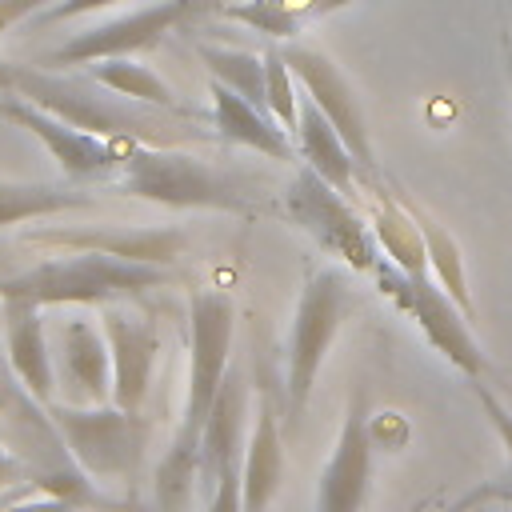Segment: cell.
<instances>
[{"label": "cell", "instance_id": "obj_38", "mask_svg": "<svg viewBox=\"0 0 512 512\" xmlns=\"http://www.w3.org/2000/svg\"><path fill=\"white\" fill-rule=\"evenodd\" d=\"M0 324H4V304H0Z\"/></svg>", "mask_w": 512, "mask_h": 512}, {"label": "cell", "instance_id": "obj_30", "mask_svg": "<svg viewBox=\"0 0 512 512\" xmlns=\"http://www.w3.org/2000/svg\"><path fill=\"white\" fill-rule=\"evenodd\" d=\"M120 0H56L48 4L32 24H60V20H72V16H88V12H100V8H112Z\"/></svg>", "mask_w": 512, "mask_h": 512}, {"label": "cell", "instance_id": "obj_32", "mask_svg": "<svg viewBox=\"0 0 512 512\" xmlns=\"http://www.w3.org/2000/svg\"><path fill=\"white\" fill-rule=\"evenodd\" d=\"M16 484H36V476H32V468H28V460L20 452L0 448V492L16 488Z\"/></svg>", "mask_w": 512, "mask_h": 512}, {"label": "cell", "instance_id": "obj_26", "mask_svg": "<svg viewBox=\"0 0 512 512\" xmlns=\"http://www.w3.org/2000/svg\"><path fill=\"white\" fill-rule=\"evenodd\" d=\"M412 212H416V220H420V228H424V244H428V268H432V276L444 284V292L472 316V292H468V280H464V252H460V244L444 232V224H436L424 208H416L412 204Z\"/></svg>", "mask_w": 512, "mask_h": 512}, {"label": "cell", "instance_id": "obj_39", "mask_svg": "<svg viewBox=\"0 0 512 512\" xmlns=\"http://www.w3.org/2000/svg\"><path fill=\"white\" fill-rule=\"evenodd\" d=\"M508 8H512V0H508Z\"/></svg>", "mask_w": 512, "mask_h": 512}, {"label": "cell", "instance_id": "obj_5", "mask_svg": "<svg viewBox=\"0 0 512 512\" xmlns=\"http://www.w3.org/2000/svg\"><path fill=\"white\" fill-rule=\"evenodd\" d=\"M376 288L424 332V340L468 380H480L488 372V356L476 344L472 328H468V312L444 292V284L436 276H412L404 268H396L392 260H380L372 268Z\"/></svg>", "mask_w": 512, "mask_h": 512}, {"label": "cell", "instance_id": "obj_17", "mask_svg": "<svg viewBox=\"0 0 512 512\" xmlns=\"http://www.w3.org/2000/svg\"><path fill=\"white\" fill-rule=\"evenodd\" d=\"M4 304V340H8V364L20 380V388L36 404H52L56 396V364L44 336V308L32 300H0Z\"/></svg>", "mask_w": 512, "mask_h": 512}, {"label": "cell", "instance_id": "obj_16", "mask_svg": "<svg viewBox=\"0 0 512 512\" xmlns=\"http://www.w3.org/2000/svg\"><path fill=\"white\" fill-rule=\"evenodd\" d=\"M32 244H56L68 252H108L116 260H132V264H156L168 268L184 256L188 236L184 228H48V232H32Z\"/></svg>", "mask_w": 512, "mask_h": 512}, {"label": "cell", "instance_id": "obj_20", "mask_svg": "<svg viewBox=\"0 0 512 512\" xmlns=\"http://www.w3.org/2000/svg\"><path fill=\"white\" fill-rule=\"evenodd\" d=\"M372 236L380 244V252L412 272V276H432L428 268V244H424V228L412 212V204L404 200V192H384L380 184H372Z\"/></svg>", "mask_w": 512, "mask_h": 512}, {"label": "cell", "instance_id": "obj_13", "mask_svg": "<svg viewBox=\"0 0 512 512\" xmlns=\"http://www.w3.org/2000/svg\"><path fill=\"white\" fill-rule=\"evenodd\" d=\"M372 488V428H368V396L352 392L332 456L316 480L312 512H364Z\"/></svg>", "mask_w": 512, "mask_h": 512}, {"label": "cell", "instance_id": "obj_31", "mask_svg": "<svg viewBox=\"0 0 512 512\" xmlns=\"http://www.w3.org/2000/svg\"><path fill=\"white\" fill-rule=\"evenodd\" d=\"M48 4H56V0H0V36L24 20H36Z\"/></svg>", "mask_w": 512, "mask_h": 512}, {"label": "cell", "instance_id": "obj_1", "mask_svg": "<svg viewBox=\"0 0 512 512\" xmlns=\"http://www.w3.org/2000/svg\"><path fill=\"white\" fill-rule=\"evenodd\" d=\"M232 332H236V304L228 292L196 288L188 304V392L184 412L172 428L168 452L156 468V508L184 512L192 496V480L200 472V444L220 400L224 376L232 368Z\"/></svg>", "mask_w": 512, "mask_h": 512}, {"label": "cell", "instance_id": "obj_11", "mask_svg": "<svg viewBox=\"0 0 512 512\" xmlns=\"http://www.w3.org/2000/svg\"><path fill=\"white\" fill-rule=\"evenodd\" d=\"M244 404L248 388L236 368H228L220 400L212 408L204 444H200V488H204V512H244V484H240V432H244Z\"/></svg>", "mask_w": 512, "mask_h": 512}, {"label": "cell", "instance_id": "obj_3", "mask_svg": "<svg viewBox=\"0 0 512 512\" xmlns=\"http://www.w3.org/2000/svg\"><path fill=\"white\" fill-rule=\"evenodd\" d=\"M116 188L124 196L160 204V208H212V212H248V196L240 192L236 180L220 176L204 160L176 152V148H156L144 140L128 144V160L116 172Z\"/></svg>", "mask_w": 512, "mask_h": 512}, {"label": "cell", "instance_id": "obj_22", "mask_svg": "<svg viewBox=\"0 0 512 512\" xmlns=\"http://www.w3.org/2000/svg\"><path fill=\"white\" fill-rule=\"evenodd\" d=\"M356 0H232L224 4V20H236L252 32H264L272 40H288V36H300L308 24L348 8Z\"/></svg>", "mask_w": 512, "mask_h": 512}, {"label": "cell", "instance_id": "obj_29", "mask_svg": "<svg viewBox=\"0 0 512 512\" xmlns=\"http://www.w3.org/2000/svg\"><path fill=\"white\" fill-rule=\"evenodd\" d=\"M512 504V476H504V480H484V484H476L468 496H460L448 512H472L476 504Z\"/></svg>", "mask_w": 512, "mask_h": 512}, {"label": "cell", "instance_id": "obj_2", "mask_svg": "<svg viewBox=\"0 0 512 512\" xmlns=\"http://www.w3.org/2000/svg\"><path fill=\"white\" fill-rule=\"evenodd\" d=\"M164 284H168V268L116 260L108 252H72V256L32 264L24 272L0 276V300H32L40 308H52V304L104 308L112 300H132Z\"/></svg>", "mask_w": 512, "mask_h": 512}, {"label": "cell", "instance_id": "obj_9", "mask_svg": "<svg viewBox=\"0 0 512 512\" xmlns=\"http://www.w3.org/2000/svg\"><path fill=\"white\" fill-rule=\"evenodd\" d=\"M212 8H224V0H160V4H148V8H136L128 16H116V20H104L96 28L76 32L68 44L48 52L40 64H52V68L84 64L88 68V64L108 60V56H136V52L156 48L168 32L200 20Z\"/></svg>", "mask_w": 512, "mask_h": 512}, {"label": "cell", "instance_id": "obj_21", "mask_svg": "<svg viewBox=\"0 0 512 512\" xmlns=\"http://www.w3.org/2000/svg\"><path fill=\"white\" fill-rule=\"evenodd\" d=\"M296 148H300V160L320 172L332 188H340L344 196L356 192V156L352 148L344 144V136L336 132V124L320 112V104L312 96H300V128H296Z\"/></svg>", "mask_w": 512, "mask_h": 512}, {"label": "cell", "instance_id": "obj_35", "mask_svg": "<svg viewBox=\"0 0 512 512\" xmlns=\"http://www.w3.org/2000/svg\"><path fill=\"white\" fill-rule=\"evenodd\" d=\"M504 64H508V84H512V48H508V40H504Z\"/></svg>", "mask_w": 512, "mask_h": 512}, {"label": "cell", "instance_id": "obj_36", "mask_svg": "<svg viewBox=\"0 0 512 512\" xmlns=\"http://www.w3.org/2000/svg\"><path fill=\"white\" fill-rule=\"evenodd\" d=\"M0 88H8V60H0Z\"/></svg>", "mask_w": 512, "mask_h": 512}, {"label": "cell", "instance_id": "obj_33", "mask_svg": "<svg viewBox=\"0 0 512 512\" xmlns=\"http://www.w3.org/2000/svg\"><path fill=\"white\" fill-rule=\"evenodd\" d=\"M8 512H80L72 500H64V496H52V492H32V496H24V500H16Z\"/></svg>", "mask_w": 512, "mask_h": 512}, {"label": "cell", "instance_id": "obj_18", "mask_svg": "<svg viewBox=\"0 0 512 512\" xmlns=\"http://www.w3.org/2000/svg\"><path fill=\"white\" fill-rule=\"evenodd\" d=\"M240 484H244V512H268V504L284 484V436L268 392H260L256 400V424L244 440Z\"/></svg>", "mask_w": 512, "mask_h": 512}, {"label": "cell", "instance_id": "obj_34", "mask_svg": "<svg viewBox=\"0 0 512 512\" xmlns=\"http://www.w3.org/2000/svg\"><path fill=\"white\" fill-rule=\"evenodd\" d=\"M32 492H44L40 484H16V488H4L0 492V512H8L16 500H24V496H32Z\"/></svg>", "mask_w": 512, "mask_h": 512}, {"label": "cell", "instance_id": "obj_8", "mask_svg": "<svg viewBox=\"0 0 512 512\" xmlns=\"http://www.w3.org/2000/svg\"><path fill=\"white\" fill-rule=\"evenodd\" d=\"M284 216L300 232H308L328 256L344 260L352 272H372L380 264V244L372 236V224L348 204L340 188H332L308 164L292 176L284 192Z\"/></svg>", "mask_w": 512, "mask_h": 512}, {"label": "cell", "instance_id": "obj_10", "mask_svg": "<svg viewBox=\"0 0 512 512\" xmlns=\"http://www.w3.org/2000/svg\"><path fill=\"white\" fill-rule=\"evenodd\" d=\"M0 116L16 128L32 132L48 148V156L64 168V176H72V180H116V172L128 160L132 140H108V136L72 128L68 120L36 108L32 100H24L8 88H0Z\"/></svg>", "mask_w": 512, "mask_h": 512}, {"label": "cell", "instance_id": "obj_12", "mask_svg": "<svg viewBox=\"0 0 512 512\" xmlns=\"http://www.w3.org/2000/svg\"><path fill=\"white\" fill-rule=\"evenodd\" d=\"M284 60L288 68L296 72L300 88L320 104V112L336 124V132L344 136V144L352 148L356 164L364 168V176L376 172V156H372V140H368V120H364V108H360V96L356 88L348 84V76L320 52V48H308V44H288L284 48Z\"/></svg>", "mask_w": 512, "mask_h": 512}, {"label": "cell", "instance_id": "obj_14", "mask_svg": "<svg viewBox=\"0 0 512 512\" xmlns=\"http://www.w3.org/2000/svg\"><path fill=\"white\" fill-rule=\"evenodd\" d=\"M100 320L112 348V404L140 412L160 360V328L148 312L116 308V304H104Z\"/></svg>", "mask_w": 512, "mask_h": 512}, {"label": "cell", "instance_id": "obj_7", "mask_svg": "<svg viewBox=\"0 0 512 512\" xmlns=\"http://www.w3.org/2000/svg\"><path fill=\"white\" fill-rule=\"evenodd\" d=\"M348 308H352V292H348V280L336 268H320L304 280L300 300H296V316H292V332H288L284 392H288V416L292 420L304 416L308 396H312L316 376H320V364H324Z\"/></svg>", "mask_w": 512, "mask_h": 512}, {"label": "cell", "instance_id": "obj_24", "mask_svg": "<svg viewBox=\"0 0 512 512\" xmlns=\"http://www.w3.org/2000/svg\"><path fill=\"white\" fill-rule=\"evenodd\" d=\"M84 76H88L92 84H104L108 92H116V96H124V100L156 104V108H164V112H184L180 100H176V92H172L148 64H140V60H132V56L96 60V64L84 68Z\"/></svg>", "mask_w": 512, "mask_h": 512}, {"label": "cell", "instance_id": "obj_19", "mask_svg": "<svg viewBox=\"0 0 512 512\" xmlns=\"http://www.w3.org/2000/svg\"><path fill=\"white\" fill-rule=\"evenodd\" d=\"M208 92H212V128L220 132L224 144H244L260 156H268V160H292V140L276 124L272 112L248 104L244 96H236L220 80H212Z\"/></svg>", "mask_w": 512, "mask_h": 512}, {"label": "cell", "instance_id": "obj_27", "mask_svg": "<svg viewBox=\"0 0 512 512\" xmlns=\"http://www.w3.org/2000/svg\"><path fill=\"white\" fill-rule=\"evenodd\" d=\"M264 60H268V108H272L276 124H280L288 136H296V128H300V96H296V84H300V80H296V72L288 68L284 48H268Z\"/></svg>", "mask_w": 512, "mask_h": 512}, {"label": "cell", "instance_id": "obj_6", "mask_svg": "<svg viewBox=\"0 0 512 512\" xmlns=\"http://www.w3.org/2000/svg\"><path fill=\"white\" fill-rule=\"evenodd\" d=\"M8 92L32 100L36 108L68 120L72 128L108 136V140H156L160 136V120L128 108V104H112L108 96H100L92 88V80H72V76H52L48 68H32V64H8ZM164 140V136H160Z\"/></svg>", "mask_w": 512, "mask_h": 512}, {"label": "cell", "instance_id": "obj_37", "mask_svg": "<svg viewBox=\"0 0 512 512\" xmlns=\"http://www.w3.org/2000/svg\"><path fill=\"white\" fill-rule=\"evenodd\" d=\"M80 512H108V508H80Z\"/></svg>", "mask_w": 512, "mask_h": 512}, {"label": "cell", "instance_id": "obj_4", "mask_svg": "<svg viewBox=\"0 0 512 512\" xmlns=\"http://www.w3.org/2000/svg\"><path fill=\"white\" fill-rule=\"evenodd\" d=\"M56 432L64 436L72 460L92 476V480H132L144 464L148 440H152V420L144 412L120 408V404H44Z\"/></svg>", "mask_w": 512, "mask_h": 512}, {"label": "cell", "instance_id": "obj_15", "mask_svg": "<svg viewBox=\"0 0 512 512\" xmlns=\"http://www.w3.org/2000/svg\"><path fill=\"white\" fill-rule=\"evenodd\" d=\"M56 392L64 404H112V348L92 320H64L56 332Z\"/></svg>", "mask_w": 512, "mask_h": 512}, {"label": "cell", "instance_id": "obj_28", "mask_svg": "<svg viewBox=\"0 0 512 512\" xmlns=\"http://www.w3.org/2000/svg\"><path fill=\"white\" fill-rule=\"evenodd\" d=\"M476 400H480V408H484V416H488V424H492V432L500 436V444H504V452H508V460H512V412L496 400V392L492 388H484L480 380H476Z\"/></svg>", "mask_w": 512, "mask_h": 512}, {"label": "cell", "instance_id": "obj_25", "mask_svg": "<svg viewBox=\"0 0 512 512\" xmlns=\"http://www.w3.org/2000/svg\"><path fill=\"white\" fill-rule=\"evenodd\" d=\"M196 56H200V64L208 68L212 80L228 84V88H232L236 96H244L248 104L272 112V108H268V60H264V52H240V48L200 44Z\"/></svg>", "mask_w": 512, "mask_h": 512}, {"label": "cell", "instance_id": "obj_23", "mask_svg": "<svg viewBox=\"0 0 512 512\" xmlns=\"http://www.w3.org/2000/svg\"><path fill=\"white\" fill-rule=\"evenodd\" d=\"M96 196L80 192L72 184H56V180H0V228L24 224V220H44L68 208H92Z\"/></svg>", "mask_w": 512, "mask_h": 512}]
</instances>
